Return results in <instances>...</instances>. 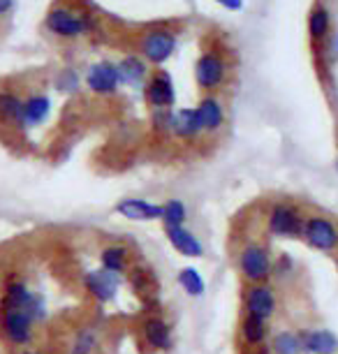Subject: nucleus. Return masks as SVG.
I'll use <instances>...</instances> for the list:
<instances>
[{"label":"nucleus","instance_id":"nucleus-8","mask_svg":"<svg viewBox=\"0 0 338 354\" xmlns=\"http://www.w3.org/2000/svg\"><path fill=\"white\" fill-rule=\"evenodd\" d=\"M278 310V294L271 283L243 285L241 290V315L260 317L271 322Z\"/></svg>","mask_w":338,"mask_h":354},{"label":"nucleus","instance_id":"nucleus-22","mask_svg":"<svg viewBox=\"0 0 338 354\" xmlns=\"http://www.w3.org/2000/svg\"><path fill=\"white\" fill-rule=\"evenodd\" d=\"M100 266L104 271L125 276L132 266V250L125 243H109L100 250Z\"/></svg>","mask_w":338,"mask_h":354},{"label":"nucleus","instance_id":"nucleus-27","mask_svg":"<svg viewBox=\"0 0 338 354\" xmlns=\"http://www.w3.org/2000/svg\"><path fill=\"white\" fill-rule=\"evenodd\" d=\"M176 280L190 299H200L204 297V292H207V280H204L200 269H195V266H183V269L178 271Z\"/></svg>","mask_w":338,"mask_h":354},{"label":"nucleus","instance_id":"nucleus-28","mask_svg":"<svg viewBox=\"0 0 338 354\" xmlns=\"http://www.w3.org/2000/svg\"><path fill=\"white\" fill-rule=\"evenodd\" d=\"M162 227H181L188 223V206L181 199H167L162 202Z\"/></svg>","mask_w":338,"mask_h":354},{"label":"nucleus","instance_id":"nucleus-13","mask_svg":"<svg viewBox=\"0 0 338 354\" xmlns=\"http://www.w3.org/2000/svg\"><path fill=\"white\" fill-rule=\"evenodd\" d=\"M114 211L118 216L135 220V223H153V220H162V204L149 202L142 197H125L121 202L114 204Z\"/></svg>","mask_w":338,"mask_h":354},{"label":"nucleus","instance_id":"nucleus-19","mask_svg":"<svg viewBox=\"0 0 338 354\" xmlns=\"http://www.w3.org/2000/svg\"><path fill=\"white\" fill-rule=\"evenodd\" d=\"M299 340L303 354H338V336L329 329H301Z\"/></svg>","mask_w":338,"mask_h":354},{"label":"nucleus","instance_id":"nucleus-25","mask_svg":"<svg viewBox=\"0 0 338 354\" xmlns=\"http://www.w3.org/2000/svg\"><path fill=\"white\" fill-rule=\"evenodd\" d=\"M267 345L271 354H303L299 331H292V329H281V331L271 333Z\"/></svg>","mask_w":338,"mask_h":354},{"label":"nucleus","instance_id":"nucleus-2","mask_svg":"<svg viewBox=\"0 0 338 354\" xmlns=\"http://www.w3.org/2000/svg\"><path fill=\"white\" fill-rule=\"evenodd\" d=\"M178 46V32L169 28L167 24H156L149 26L139 32L137 39V51L149 65H165L171 56L176 53Z\"/></svg>","mask_w":338,"mask_h":354},{"label":"nucleus","instance_id":"nucleus-17","mask_svg":"<svg viewBox=\"0 0 338 354\" xmlns=\"http://www.w3.org/2000/svg\"><path fill=\"white\" fill-rule=\"evenodd\" d=\"M236 338L241 347H257V345H267L271 338V322L260 317H250L241 315L236 326ZM238 347V350H241Z\"/></svg>","mask_w":338,"mask_h":354},{"label":"nucleus","instance_id":"nucleus-35","mask_svg":"<svg viewBox=\"0 0 338 354\" xmlns=\"http://www.w3.org/2000/svg\"><path fill=\"white\" fill-rule=\"evenodd\" d=\"M19 354H39V352H35V350H21Z\"/></svg>","mask_w":338,"mask_h":354},{"label":"nucleus","instance_id":"nucleus-32","mask_svg":"<svg viewBox=\"0 0 338 354\" xmlns=\"http://www.w3.org/2000/svg\"><path fill=\"white\" fill-rule=\"evenodd\" d=\"M214 3H218L223 10H227V12H241L243 5H246V0H214Z\"/></svg>","mask_w":338,"mask_h":354},{"label":"nucleus","instance_id":"nucleus-15","mask_svg":"<svg viewBox=\"0 0 338 354\" xmlns=\"http://www.w3.org/2000/svg\"><path fill=\"white\" fill-rule=\"evenodd\" d=\"M197 121H200L202 135H218L225 128V106L214 93L202 95V100L195 106Z\"/></svg>","mask_w":338,"mask_h":354},{"label":"nucleus","instance_id":"nucleus-3","mask_svg":"<svg viewBox=\"0 0 338 354\" xmlns=\"http://www.w3.org/2000/svg\"><path fill=\"white\" fill-rule=\"evenodd\" d=\"M44 28L58 39H79L93 30V17L82 8L54 5L44 17Z\"/></svg>","mask_w":338,"mask_h":354},{"label":"nucleus","instance_id":"nucleus-36","mask_svg":"<svg viewBox=\"0 0 338 354\" xmlns=\"http://www.w3.org/2000/svg\"><path fill=\"white\" fill-rule=\"evenodd\" d=\"M334 169H336V174H338V156H336V160H334Z\"/></svg>","mask_w":338,"mask_h":354},{"label":"nucleus","instance_id":"nucleus-30","mask_svg":"<svg viewBox=\"0 0 338 354\" xmlns=\"http://www.w3.org/2000/svg\"><path fill=\"white\" fill-rule=\"evenodd\" d=\"M79 84H82V79H79V75H77L75 70L65 68V70L58 72V77H56L58 91H63V93H77L79 91Z\"/></svg>","mask_w":338,"mask_h":354},{"label":"nucleus","instance_id":"nucleus-26","mask_svg":"<svg viewBox=\"0 0 338 354\" xmlns=\"http://www.w3.org/2000/svg\"><path fill=\"white\" fill-rule=\"evenodd\" d=\"M0 118H3L5 123L21 128L24 97H19L17 93H10V91H0Z\"/></svg>","mask_w":338,"mask_h":354},{"label":"nucleus","instance_id":"nucleus-12","mask_svg":"<svg viewBox=\"0 0 338 354\" xmlns=\"http://www.w3.org/2000/svg\"><path fill=\"white\" fill-rule=\"evenodd\" d=\"M86 86L91 88V93H95L100 97L116 95L118 88H121V77H118L116 63L111 61L93 63L88 72H86Z\"/></svg>","mask_w":338,"mask_h":354},{"label":"nucleus","instance_id":"nucleus-18","mask_svg":"<svg viewBox=\"0 0 338 354\" xmlns=\"http://www.w3.org/2000/svg\"><path fill=\"white\" fill-rule=\"evenodd\" d=\"M165 236H167L169 245L178 252V255H183L188 259H197V257L204 255L202 239L197 236L192 230H188L185 225H181V227H165Z\"/></svg>","mask_w":338,"mask_h":354},{"label":"nucleus","instance_id":"nucleus-1","mask_svg":"<svg viewBox=\"0 0 338 354\" xmlns=\"http://www.w3.org/2000/svg\"><path fill=\"white\" fill-rule=\"evenodd\" d=\"M236 271L241 276L243 285L271 283L274 280V255L269 243L248 241L236 252Z\"/></svg>","mask_w":338,"mask_h":354},{"label":"nucleus","instance_id":"nucleus-9","mask_svg":"<svg viewBox=\"0 0 338 354\" xmlns=\"http://www.w3.org/2000/svg\"><path fill=\"white\" fill-rule=\"evenodd\" d=\"M139 336H142V343L156 354H167L171 352V347H174V331H171V324L162 315H156V313H151V315L142 319V324H139Z\"/></svg>","mask_w":338,"mask_h":354},{"label":"nucleus","instance_id":"nucleus-34","mask_svg":"<svg viewBox=\"0 0 338 354\" xmlns=\"http://www.w3.org/2000/svg\"><path fill=\"white\" fill-rule=\"evenodd\" d=\"M12 8H15V0H0V17L8 15Z\"/></svg>","mask_w":338,"mask_h":354},{"label":"nucleus","instance_id":"nucleus-20","mask_svg":"<svg viewBox=\"0 0 338 354\" xmlns=\"http://www.w3.org/2000/svg\"><path fill=\"white\" fill-rule=\"evenodd\" d=\"M102 347V329L97 324H82L72 333L65 354H97Z\"/></svg>","mask_w":338,"mask_h":354},{"label":"nucleus","instance_id":"nucleus-7","mask_svg":"<svg viewBox=\"0 0 338 354\" xmlns=\"http://www.w3.org/2000/svg\"><path fill=\"white\" fill-rule=\"evenodd\" d=\"M227 72H229V65H227V58H225L223 51L218 49H207L200 53L195 63V84L204 95L214 93L220 88V86L227 82Z\"/></svg>","mask_w":338,"mask_h":354},{"label":"nucleus","instance_id":"nucleus-10","mask_svg":"<svg viewBox=\"0 0 338 354\" xmlns=\"http://www.w3.org/2000/svg\"><path fill=\"white\" fill-rule=\"evenodd\" d=\"M144 100H147L149 109H171L176 102V86L174 79L167 70H156L151 72L147 84H144Z\"/></svg>","mask_w":338,"mask_h":354},{"label":"nucleus","instance_id":"nucleus-14","mask_svg":"<svg viewBox=\"0 0 338 354\" xmlns=\"http://www.w3.org/2000/svg\"><path fill=\"white\" fill-rule=\"evenodd\" d=\"M308 42L313 53H320L324 42L334 32V21H331V10L324 3H317L313 10L308 12Z\"/></svg>","mask_w":338,"mask_h":354},{"label":"nucleus","instance_id":"nucleus-31","mask_svg":"<svg viewBox=\"0 0 338 354\" xmlns=\"http://www.w3.org/2000/svg\"><path fill=\"white\" fill-rule=\"evenodd\" d=\"M290 273H294V259L288 252H283V255H278L274 259V278L290 276Z\"/></svg>","mask_w":338,"mask_h":354},{"label":"nucleus","instance_id":"nucleus-29","mask_svg":"<svg viewBox=\"0 0 338 354\" xmlns=\"http://www.w3.org/2000/svg\"><path fill=\"white\" fill-rule=\"evenodd\" d=\"M171 118H174V109L151 111V123H153V130L160 132V135H171Z\"/></svg>","mask_w":338,"mask_h":354},{"label":"nucleus","instance_id":"nucleus-4","mask_svg":"<svg viewBox=\"0 0 338 354\" xmlns=\"http://www.w3.org/2000/svg\"><path fill=\"white\" fill-rule=\"evenodd\" d=\"M35 322L30 313L19 306L0 301V333L12 347H28L35 340Z\"/></svg>","mask_w":338,"mask_h":354},{"label":"nucleus","instance_id":"nucleus-5","mask_svg":"<svg viewBox=\"0 0 338 354\" xmlns=\"http://www.w3.org/2000/svg\"><path fill=\"white\" fill-rule=\"evenodd\" d=\"M301 239L308 248L322 255H336L338 252V223L324 213H308L303 218Z\"/></svg>","mask_w":338,"mask_h":354},{"label":"nucleus","instance_id":"nucleus-24","mask_svg":"<svg viewBox=\"0 0 338 354\" xmlns=\"http://www.w3.org/2000/svg\"><path fill=\"white\" fill-rule=\"evenodd\" d=\"M51 113V100L44 93H35L24 100V118L21 128H37L42 125Z\"/></svg>","mask_w":338,"mask_h":354},{"label":"nucleus","instance_id":"nucleus-33","mask_svg":"<svg viewBox=\"0 0 338 354\" xmlns=\"http://www.w3.org/2000/svg\"><path fill=\"white\" fill-rule=\"evenodd\" d=\"M238 354H271L269 345H257V347H241Z\"/></svg>","mask_w":338,"mask_h":354},{"label":"nucleus","instance_id":"nucleus-23","mask_svg":"<svg viewBox=\"0 0 338 354\" xmlns=\"http://www.w3.org/2000/svg\"><path fill=\"white\" fill-rule=\"evenodd\" d=\"M171 135L181 142H195V139L202 137V128L200 121H197V111L195 106H183V109L174 111V118H171Z\"/></svg>","mask_w":338,"mask_h":354},{"label":"nucleus","instance_id":"nucleus-11","mask_svg":"<svg viewBox=\"0 0 338 354\" xmlns=\"http://www.w3.org/2000/svg\"><path fill=\"white\" fill-rule=\"evenodd\" d=\"M82 283H84V290L88 292V297L93 299V301L104 306V304H111L116 299L118 287H121V276L104 271L100 266V269L86 271Z\"/></svg>","mask_w":338,"mask_h":354},{"label":"nucleus","instance_id":"nucleus-6","mask_svg":"<svg viewBox=\"0 0 338 354\" xmlns=\"http://www.w3.org/2000/svg\"><path fill=\"white\" fill-rule=\"evenodd\" d=\"M303 218L306 213L294 202L278 199L267 211V232L276 239H301Z\"/></svg>","mask_w":338,"mask_h":354},{"label":"nucleus","instance_id":"nucleus-16","mask_svg":"<svg viewBox=\"0 0 338 354\" xmlns=\"http://www.w3.org/2000/svg\"><path fill=\"white\" fill-rule=\"evenodd\" d=\"M125 276H128L130 290L135 292L144 304L156 301L158 287H160V283H158V276H156V271L151 269V266H147V264H132L130 271L125 273Z\"/></svg>","mask_w":338,"mask_h":354},{"label":"nucleus","instance_id":"nucleus-21","mask_svg":"<svg viewBox=\"0 0 338 354\" xmlns=\"http://www.w3.org/2000/svg\"><path fill=\"white\" fill-rule=\"evenodd\" d=\"M116 68H118V77H121V86H132V88L144 86L151 75L149 63L139 53H128L123 61L116 63Z\"/></svg>","mask_w":338,"mask_h":354}]
</instances>
